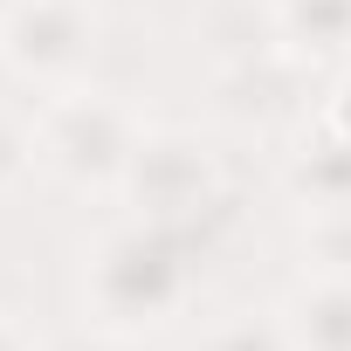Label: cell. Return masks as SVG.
Returning a JSON list of instances; mask_svg holds the SVG:
<instances>
[{
	"instance_id": "cell-1",
	"label": "cell",
	"mask_w": 351,
	"mask_h": 351,
	"mask_svg": "<svg viewBox=\"0 0 351 351\" xmlns=\"http://www.w3.org/2000/svg\"><path fill=\"white\" fill-rule=\"evenodd\" d=\"M200 289V248L186 228H165L145 214H117L90 234L76 269V310L83 330H104L117 344L158 337L186 317Z\"/></svg>"
},
{
	"instance_id": "cell-2",
	"label": "cell",
	"mask_w": 351,
	"mask_h": 351,
	"mask_svg": "<svg viewBox=\"0 0 351 351\" xmlns=\"http://www.w3.org/2000/svg\"><path fill=\"white\" fill-rule=\"evenodd\" d=\"M145 131L152 124L124 97L76 83V90L42 97V110L28 117V165H42V180H56L76 200H117Z\"/></svg>"
},
{
	"instance_id": "cell-3",
	"label": "cell",
	"mask_w": 351,
	"mask_h": 351,
	"mask_svg": "<svg viewBox=\"0 0 351 351\" xmlns=\"http://www.w3.org/2000/svg\"><path fill=\"white\" fill-rule=\"evenodd\" d=\"M221 200H228V165H221V152H214L200 131H180V124L145 131L138 152H131L124 186H117V207H124V214L186 228V234H193V221H207Z\"/></svg>"
},
{
	"instance_id": "cell-4",
	"label": "cell",
	"mask_w": 351,
	"mask_h": 351,
	"mask_svg": "<svg viewBox=\"0 0 351 351\" xmlns=\"http://www.w3.org/2000/svg\"><path fill=\"white\" fill-rule=\"evenodd\" d=\"M104 49V8L97 0H21L14 21L0 28V69L14 83L56 97L90 83Z\"/></svg>"
},
{
	"instance_id": "cell-5",
	"label": "cell",
	"mask_w": 351,
	"mask_h": 351,
	"mask_svg": "<svg viewBox=\"0 0 351 351\" xmlns=\"http://www.w3.org/2000/svg\"><path fill=\"white\" fill-rule=\"evenodd\" d=\"M282 186H289L296 214H337V207H351V138L310 124L303 145L282 165Z\"/></svg>"
},
{
	"instance_id": "cell-6",
	"label": "cell",
	"mask_w": 351,
	"mask_h": 351,
	"mask_svg": "<svg viewBox=\"0 0 351 351\" xmlns=\"http://www.w3.org/2000/svg\"><path fill=\"white\" fill-rule=\"evenodd\" d=\"M276 317L296 351H351V276H303Z\"/></svg>"
},
{
	"instance_id": "cell-7",
	"label": "cell",
	"mask_w": 351,
	"mask_h": 351,
	"mask_svg": "<svg viewBox=\"0 0 351 351\" xmlns=\"http://www.w3.org/2000/svg\"><path fill=\"white\" fill-rule=\"evenodd\" d=\"M269 28L289 62H344L351 56V0H276Z\"/></svg>"
},
{
	"instance_id": "cell-8",
	"label": "cell",
	"mask_w": 351,
	"mask_h": 351,
	"mask_svg": "<svg viewBox=\"0 0 351 351\" xmlns=\"http://www.w3.org/2000/svg\"><path fill=\"white\" fill-rule=\"evenodd\" d=\"M303 276H351V207L337 214H303Z\"/></svg>"
},
{
	"instance_id": "cell-9",
	"label": "cell",
	"mask_w": 351,
	"mask_h": 351,
	"mask_svg": "<svg viewBox=\"0 0 351 351\" xmlns=\"http://www.w3.org/2000/svg\"><path fill=\"white\" fill-rule=\"evenodd\" d=\"M200 351H296V344H289V330H282L276 310H241V317L214 324L200 337Z\"/></svg>"
},
{
	"instance_id": "cell-10",
	"label": "cell",
	"mask_w": 351,
	"mask_h": 351,
	"mask_svg": "<svg viewBox=\"0 0 351 351\" xmlns=\"http://www.w3.org/2000/svg\"><path fill=\"white\" fill-rule=\"evenodd\" d=\"M317 124L324 131H337V138H351V69L324 90V110H317Z\"/></svg>"
},
{
	"instance_id": "cell-11",
	"label": "cell",
	"mask_w": 351,
	"mask_h": 351,
	"mask_svg": "<svg viewBox=\"0 0 351 351\" xmlns=\"http://www.w3.org/2000/svg\"><path fill=\"white\" fill-rule=\"evenodd\" d=\"M0 351H49V344H42V337H35L14 310H0Z\"/></svg>"
},
{
	"instance_id": "cell-12",
	"label": "cell",
	"mask_w": 351,
	"mask_h": 351,
	"mask_svg": "<svg viewBox=\"0 0 351 351\" xmlns=\"http://www.w3.org/2000/svg\"><path fill=\"white\" fill-rule=\"evenodd\" d=\"M28 165V131L14 138V131H0V180H8V172H21Z\"/></svg>"
},
{
	"instance_id": "cell-13",
	"label": "cell",
	"mask_w": 351,
	"mask_h": 351,
	"mask_svg": "<svg viewBox=\"0 0 351 351\" xmlns=\"http://www.w3.org/2000/svg\"><path fill=\"white\" fill-rule=\"evenodd\" d=\"M49 351H124V344L104 337V330H76V337H62V344H49Z\"/></svg>"
},
{
	"instance_id": "cell-14",
	"label": "cell",
	"mask_w": 351,
	"mask_h": 351,
	"mask_svg": "<svg viewBox=\"0 0 351 351\" xmlns=\"http://www.w3.org/2000/svg\"><path fill=\"white\" fill-rule=\"evenodd\" d=\"M14 8H21V0H0V28H8V21H14Z\"/></svg>"
},
{
	"instance_id": "cell-15",
	"label": "cell",
	"mask_w": 351,
	"mask_h": 351,
	"mask_svg": "<svg viewBox=\"0 0 351 351\" xmlns=\"http://www.w3.org/2000/svg\"><path fill=\"white\" fill-rule=\"evenodd\" d=\"M262 8H276V0H262Z\"/></svg>"
}]
</instances>
